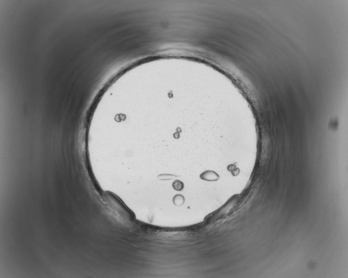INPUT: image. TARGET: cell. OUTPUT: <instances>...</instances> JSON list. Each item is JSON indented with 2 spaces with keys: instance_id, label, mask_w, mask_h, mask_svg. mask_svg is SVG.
<instances>
[{
  "instance_id": "obj_1",
  "label": "cell",
  "mask_w": 348,
  "mask_h": 278,
  "mask_svg": "<svg viewBox=\"0 0 348 278\" xmlns=\"http://www.w3.org/2000/svg\"><path fill=\"white\" fill-rule=\"evenodd\" d=\"M104 197L113 210L121 216L129 220H133L135 219V215L133 212L115 194L110 191H105Z\"/></svg>"
},
{
  "instance_id": "obj_2",
  "label": "cell",
  "mask_w": 348,
  "mask_h": 278,
  "mask_svg": "<svg viewBox=\"0 0 348 278\" xmlns=\"http://www.w3.org/2000/svg\"><path fill=\"white\" fill-rule=\"evenodd\" d=\"M201 178L205 181H215L219 178V177L214 171H207L203 172L201 175Z\"/></svg>"
},
{
  "instance_id": "obj_3",
  "label": "cell",
  "mask_w": 348,
  "mask_h": 278,
  "mask_svg": "<svg viewBox=\"0 0 348 278\" xmlns=\"http://www.w3.org/2000/svg\"><path fill=\"white\" fill-rule=\"evenodd\" d=\"M173 202L174 204L176 206H181L184 204L185 202V198L184 196L181 194H178L175 195L173 199Z\"/></svg>"
},
{
  "instance_id": "obj_4",
  "label": "cell",
  "mask_w": 348,
  "mask_h": 278,
  "mask_svg": "<svg viewBox=\"0 0 348 278\" xmlns=\"http://www.w3.org/2000/svg\"><path fill=\"white\" fill-rule=\"evenodd\" d=\"M173 187L174 189L178 191H181L184 189V183L181 181L179 180H176L174 182L173 184Z\"/></svg>"
},
{
  "instance_id": "obj_5",
  "label": "cell",
  "mask_w": 348,
  "mask_h": 278,
  "mask_svg": "<svg viewBox=\"0 0 348 278\" xmlns=\"http://www.w3.org/2000/svg\"><path fill=\"white\" fill-rule=\"evenodd\" d=\"M177 177V176L173 175H161L158 177L160 180H169Z\"/></svg>"
}]
</instances>
